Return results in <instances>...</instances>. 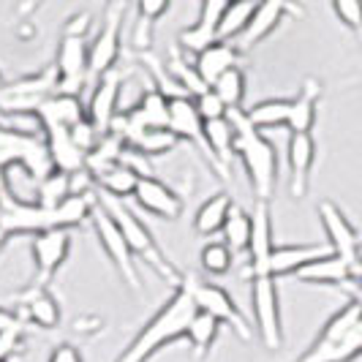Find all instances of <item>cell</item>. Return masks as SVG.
Instances as JSON below:
<instances>
[{
    "mask_svg": "<svg viewBox=\"0 0 362 362\" xmlns=\"http://www.w3.org/2000/svg\"><path fill=\"white\" fill-rule=\"evenodd\" d=\"M197 313L194 297L188 286L180 281V286L172 291V297L161 305V310L147 322L139 335L126 346V351L115 362H147L153 360L166 344H175L185 338V329Z\"/></svg>",
    "mask_w": 362,
    "mask_h": 362,
    "instance_id": "obj_1",
    "label": "cell"
},
{
    "mask_svg": "<svg viewBox=\"0 0 362 362\" xmlns=\"http://www.w3.org/2000/svg\"><path fill=\"white\" fill-rule=\"evenodd\" d=\"M229 123L235 128V158H240L251 180L254 202L270 204L275 185H278V150L262 131H256L248 123L245 109L229 112Z\"/></svg>",
    "mask_w": 362,
    "mask_h": 362,
    "instance_id": "obj_2",
    "label": "cell"
},
{
    "mask_svg": "<svg viewBox=\"0 0 362 362\" xmlns=\"http://www.w3.org/2000/svg\"><path fill=\"white\" fill-rule=\"evenodd\" d=\"M95 202H98V207H101V210H107L109 218L117 223L120 235L126 237L131 254L139 256L147 267H153V270H156V275H161L166 284H172V286L177 289V286H180V281H182V272L169 262V256L161 251V245H158L156 235L147 229L145 221L128 207V202L112 199V197L101 194V191H95Z\"/></svg>",
    "mask_w": 362,
    "mask_h": 362,
    "instance_id": "obj_3",
    "label": "cell"
},
{
    "mask_svg": "<svg viewBox=\"0 0 362 362\" xmlns=\"http://www.w3.org/2000/svg\"><path fill=\"white\" fill-rule=\"evenodd\" d=\"M357 357H362V313L357 300L349 297L294 362H354Z\"/></svg>",
    "mask_w": 362,
    "mask_h": 362,
    "instance_id": "obj_4",
    "label": "cell"
},
{
    "mask_svg": "<svg viewBox=\"0 0 362 362\" xmlns=\"http://www.w3.org/2000/svg\"><path fill=\"white\" fill-rule=\"evenodd\" d=\"M14 166L25 169V175L36 182L52 172L44 134H25L0 126V172H8Z\"/></svg>",
    "mask_w": 362,
    "mask_h": 362,
    "instance_id": "obj_5",
    "label": "cell"
},
{
    "mask_svg": "<svg viewBox=\"0 0 362 362\" xmlns=\"http://www.w3.org/2000/svg\"><path fill=\"white\" fill-rule=\"evenodd\" d=\"M182 284L191 291L197 310L218 319L221 325L232 327L240 341H251V338H254V329L248 325V319L243 316V310L237 308L232 294L223 289V286H218L213 281H204V278L194 275V272H182Z\"/></svg>",
    "mask_w": 362,
    "mask_h": 362,
    "instance_id": "obj_6",
    "label": "cell"
},
{
    "mask_svg": "<svg viewBox=\"0 0 362 362\" xmlns=\"http://www.w3.org/2000/svg\"><path fill=\"white\" fill-rule=\"evenodd\" d=\"M57 90V71L47 66L41 71L25 74L11 79L0 88V120L3 117H19V115H36V109L54 95Z\"/></svg>",
    "mask_w": 362,
    "mask_h": 362,
    "instance_id": "obj_7",
    "label": "cell"
},
{
    "mask_svg": "<svg viewBox=\"0 0 362 362\" xmlns=\"http://www.w3.org/2000/svg\"><path fill=\"white\" fill-rule=\"evenodd\" d=\"M251 310H254L256 335L262 346L278 351L284 346V316H281L278 278L272 272L251 278Z\"/></svg>",
    "mask_w": 362,
    "mask_h": 362,
    "instance_id": "obj_8",
    "label": "cell"
},
{
    "mask_svg": "<svg viewBox=\"0 0 362 362\" xmlns=\"http://www.w3.org/2000/svg\"><path fill=\"white\" fill-rule=\"evenodd\" d=\"M169 123V95L158 88V85H150L139 101L131 109L120 112L115 117V123L109 131H115L117 136H123L128 145L136 142L145 131H153V128H166Z\"/></svg>",
    "mask_w": 362,
    "mask_h": 362,
    "instance_id": "obj_9",
    "label": "cell"
},
{
    "mask_svg": "<svg viewBox=\"0 0 362 362\" xmlns=\"http://www.w3.org/2000/svg\"><path fill=\"white\" fill-rule=\"evenodd\" d=\"M128 6L123 0L109 3L104 11V25L90 44V76L101 79L104 74L117 69V60L123 54V22H126Z\"/></svg>",
    "mask_w": 362,
    "mask_h": 362,
    "instance_id": "obj_10",
    "label": "cell"
},
{
    "mask_svg": "<svg viewBox=\"0 0 362 362\" xmlns=\"http://www.w3.org/2000/svg\"><path fill=\"white\" fill-rule=\"evenodd\" d=\"M57 229L54 226V210H47L36 202L19 199L17 194H8L0 199V232L8 237L30 235L36 237L41 232Z\"/></svg>",
    "mask_w": 362,
    "mask_h": 362,
    "instance_id": "obj_11",
    "label": "cell"
},
{
    "mask_svg": "<svg viewBox=\"0 0 362 362\" xmlns=\"http://www.w3.org/2000/svg\"><path fill=\"white\" fill-rule=\"evenodd\" d=\"M319 218H322V226H325L327 245L335 256H341L344 262H349L354 270L360 272L362 267V240L360 232L351 226V221L346 218V213L335 204V202H319Z\"/></svg>",
    "mask_w": 362,
    "mask_h": 362,
    "instance_id": "obj_12",
    "label": "cell"
},
{
    "mask_svg": "<svg viewBox=\"0 0 362 362\" xmlns=\"http://www.w3.org/2000/svg\"><path fill=\"white\" fill-rule=\"evenodd\" d=\"M90 223H93L95 237H98V243H101V248H104V254H107L109 262L115 264V270L123 275V281H126L134 291L142 289V284H139V272H136V262H134V254H131V248H128L126 237L120 235L117 223H115V221L109 218L107 210H101V207H95Z\"/></svg>",
    "mask_w": 362,
    "mask_h": 362,
    "instance_id": "obj_13",
    "label": "cell"
},
{
    "mask_svg": "<svg viewBox=\"0 0 362 362\" xmlns=\"http://www.w3.org/2000/svg\"><path fill=\"white\" fill-rule=\"evenodd\" d=\"M71 254V235L63 229H49L41 232L30 240V256H33V286L49 289V284L54 281L57 270L66 264V259Z\"/></svg>",
    "mask_w": 362,
    "mask_h": 362,
    "instance_id": "obj_14",
    "label": "cell"
},
{
    "mask_svg": "<svg viewBox=\"0 0 362 362\" xmlns=\"http://www.w3.org/2000/svg\"><path fill=\"white\" fill-rule=\"evenodd\" d=\"M166 128H169L180 142H191V145L202 153V158L218 172V163H216V158H213V153H210V147H207V139H204V120H202L199 112H197L194 98H188V95H182V93H172V95H169V123H166ZM218 175H221V172H218Z\"/></svg>",
    "mask_w": 362,
    "mask_h": 362,
    "instance_id": "obj_15",
    "label": "cell"
},
{
    "mask_svg": "<svg viewBox=\"0 0 362 362\" xmlns=\"http://www.w3.org/2000/svg\"><path fill=\"white\" fill-rule=\"evenodd\" d=\"M300 14H303V8L291 6V3H256L254 17L248 22L245 33L235 41V47L240 52H248V49L259 47L267 36H272L286 17H300Z\"/></svg>",
    "mask_w": 362,
    "mask_h": 362,
    "instance_id": "obj_16",
    "label": "cell"
},
{
    "mask_svg": "<svg viewBox=\"0 0 362 362\" xmlns=\"http://www.w3.org/2000/svg\"><path fill=\"white\" fill-rule=\"evenodd\" d=\"M226 3L223 0H204L199 6V17L197 22H191L188 28H182L180 36H177V44H180L182 52L197 54L210 49L213 44H218V22H221V14H223Z\"/></svg>",
    "mask_w": 362,
    "mask_h": 362,
    "instance_id": "obj_17",
    "label": "cell"
},
{
    "mask_svg": "<svg viewBox=\"0 0 362 362\" xmlns=\"http://www.w3.org/2000/svg\"><path fill=\"white\" fill-rule=\"evenodd\" d=\"M120 88H123V74L117 71V69L104 74L93 85L90 101H88V120L101 134H107L112 123H115V117L120 115V109H117V104H120Z\"/></svg>",
    "mask_w": 362,
    "mask_h": 362,
    "instance_id": "obj_18",
    "label": "cell"
},
{
    "mask_svg": "<svg viewBox=\"0 0 362 362\" xmlns=\"http://www.w3.org/2000/svg\"><path fill=\"white\" fill-rule=\"evenodd\" d=\"M286 163H289V194L294 199H300L308 191L310 172H313V163H316V139H313V134H289Z\"/></svg>",
    "mask_w": 362,
    "mask_h": 362,
    "instance_id": "obj_19",
    "label": "cell"
},
{
    "mask_svg": "<svg viewBox=\"0 0 362 362\" xmlns=\"http://www.w3.org/2000/svg\"><path fill=\"white\" fill-rule=\"evenodd\" d=\"M134 199L145 213L163 218V221H177L182 216V207H185L180 194L175 188H169L166 182H161L158 177H142Z\"/></svg>",
    "mask_w": 362,
    "mask_h": 362,
    "instance_id": "obj_20",
    "label": "cell"
},
{
    "mask_svg": "<svg viewBox=\"0 0 362 362\" xmlns=\"http://www.w3.org/2000/svg\"><path fill=\"white\" fill-rule=\"evenodd\" d=\"M19 300V308H22V319L28 322V325H36L41 329H54V327H60V319H63V313H60V303H57V297H54L49 289H41V286H28L25 291H19L17 294Z\"/></svg>",
    "mask_w": 362,
    "mask_h": 362,
    "instance_id": "obj_21",
    "label": "cell"
},
{
    "mask_svg": "<svg viewBox=\"0 0 362 362\" xmlns=\"http://www.w3.org/2000/svg\"><path fill=\"white\" fill-rule=\"evenodd\" d=\"M357 275H360V272L335 254L322 256V259L305 264L303 270L294 272V278H297L300 284H308V286H338V289L349 286Z\"/></svg>",
    "mask_w": 362,
    "mask_h": 362,
    "instance_id": "obj_22",
    "label": "cell"
},
{
    "mask_svg": "<svg viewBox=\"0 0 362 362\" xmlns=\"http://www.w3.org/2000/svg\"><path fill=\"white\" fill-rule=\"evenodd\" d=\"M36 117L38 123H41V134L49 131V128H74L79 120L88 117V107L76 95H60V93H54V95H49L36 109Z\"/></svg>",
    "mask_w": 362,
    "mask_h": 362,
    "instance_id": "obj_23",
    "label": "cell"
},
{
    "mask_svg": "<svg viewBox=\"0 0 362 362\" xmlns=\"http://www.w3.org/2000/svg\"><path fill=\"white\" fill-rule=\"evenodd\" d=\"M332 254L327 243H297V245H275L270 256V270L275 278H286L303 270L305 264Z\"/></svg>",
    "mask_w": 362,
    "mask_h": 362,
    "instance_id": "obj_24",
    "label": "cell"
},
{
    "mask_svg": "<svg viewBox=\"0 0 362 362\" xmlns=\"http://www.w3.org/2000/svg\"><path fill=\"white\" fill-rule=\"evenodd\" d=\"M240 54L243 52L237 49L232 41H218L210 49H204V52H199L194 57V71L199 74V79L207 88H213L223 74L237 69Z\"/></svg>",
    "mask_w": 362,
    "mask_h": 362,
    "instance_id": "obj_25",
    "label": "cell"
},
{
    "mask_svg": "<svg viewBox=\"0 0 362 362\" xmlns=\"http://www.w3.org/2000/svg\"><path fill=\"white\" fill-rule=\"evenodd\" d=\"M44 142H47V153H49V163L57 172H66V175H76L85 169L88 156L74 145L69 128H49L44 131Z\"/></svg>",
    "mask_w": 362,
    "mask_h": 362,
    "instance_id": "obj_26",
    "label": "cell"
},
{
    "mask_svg": "<svg viewBox=\"0 0 362 362\" xmlns=\"http://www.w3.org/2000/svg\"><path fill=\"white\" fill-rule=\"evenodd\" d=\"M319 98H322V82L316 76H308L303 82L300 93L291 98L289 109V134H310L316 126V109H319Z\"/></svg>",
    "mask_w": 362,
    "mask_h": 362,
    "instance_id": "obj_27",
    "label": "cell"
},
{
    "mask_svg": "<svg viewBox=\"0 0 362 362\" xmlns=\"http://www.w3.org/2000/svg\"><path fill=\"white\" fill-rule=\"evenodd\" d=\"M232 210H235V202H232L229 194H223V191L213 194V197L197 210V216H194V232L202 237L221 235L223 226H226V221H229V216H232Z\"/></svg>",
    "mask_w": 362,
    "mask_h": 362,
    "instance_id": "obj_28",
    "label": "cell"
},
{
    "mask_svg": "<svg viewBox=\"0 0 362 362\" xmlns=\"http://www.w3.org/2000/svg\"><path fill=\"white\" fill-rule=\"evenodd\" d=\"M218 335H221V322L213 319V316H207V313H202V310H197L188 329H185V341L191 346V357L194 360H204L210 354V349L216 346Z\"/></svg>",
    "mask_w": 362,
    "mask_h": 362,
    "instance_id": "obj_29",
    "label": "cell"
},
{
    "mask_svg": "<svg viewBox=\"0 0 362 362\" xmlns=\"http://www.w3.org/2000/svg\"><path fill=\"white\" fill-rule=\"evenodd\" d=\"M139 180H142V177H139L134 169H128L126 163H117V166H112V169H107L104 175L95 177V188H98L101 194L112 197V199L126 202L128 197L136 194Z\"/></svg>",
    "mask_w": 362,
    "mask_h": 362,
    "instance_id": "obj_30",
    "label": "cell"
},
{
    "mask_svg": "<svg viewBox=\"0 0 362 362\" xmlns=\"http://www.w3.org/2000/svg\"><path fill=\"white\" fill-rule=\"evenodd\" d=\"M98 191V188H95ZM98 202H95V194H88V197H76L71 194L63 204L54 207V226L63 229V232H71L76 226H82L85 221H90L93 213H95Z\"/></svg>",
    "mask_w": 362,
    "mask_h": 362,
    "instance_id": "obj_31",
    "label": "cell"
},
{
    "mask_svg": "<svg viewBox=\"0 0 362 362\" xmlns=\"http://www.w3.org/2000/svg\"><path fill=\"white\" fill-rule=\"evenodd\" d=\"M291 98H267L259 101L251 109H245V117L256 131H267V128H281L289 123Z\"/></svg>",
    "mask_w": 362,
    "mask_h": 362,
    "instance_id": "obj_32",
    "label": "cell"
},
{
    "mask_svg": "<svg viewBox=\"0 0 362 362\" xmlns=\"http://www.w3.org/2000/svg\"><path fill=\"white\" fill-rule=\"evenodd\" d=\"M223 245L232 251V254H248V248H251V237H254V218L251 213H245L243 207H237L232 210V216L226 221V226H223Z\"/></svg>",
    "mask_w": 362,
    "mask_h": 362,
    "instance_id": "obj_33",
    "label": "cell"
},
{
    "mask_svg": "<svg viewBox=\"0 0 362 362\" xmlns=\"http://www.w3.org/2000/svg\"><path fill=\"white\" fill-rule=\"evenodd\" d=\"M256 3H226L223 14H221V22H218V38L221 41H232L235 44L237 38L245 33L248 22L254 17Z\"/></svg>",
    "mask_w": 362,
    "mask_h": 362,
    "instance_id": "obj_34",
    "label": "cell"
},
{
    "mask_svg": "<svg viewBox=\"0 0 362 362\" xmlns=\"http://www.w3.org/2000/svg\"><path fill=\"white\" fill-rule=\"evenodd\" d=\"M69 197H71V175H66V172L52 169L47 177L36 182V204L47 207V210H54Z\"/></svg>",
    "mask_w": 362,
    "mask_h": 362,
    "instance_id": "obj_35",
    "label": "cell"
},
{
    "mask_svg": "<svg viewBox=\"0 0 362 362\" xmlns=\"http://www.w3.org/2000/svg\"><path fill=\"white\" fill-rule=\"evenodd\" d=\"M180 139L169 131V128H153V131H145L136 142H131L134 150H139L147 158H161V156H169L172 150H177Z\"/></svg>",
    "mask_w": 362,
    "mask_h": 362,
    "instance_id": "obj_36",
    "label": "cell"
},
{
    "mask_svg": "<svg viewBox=\"0 0 362 362\" xmlns=\"http://www.w3.org/2000/svg\"><path fill=\"white\" fill-rule=\"evenodd\" d=\"M213 90H216L218 98L226 104L229 112L243 109V101H245V74H243V69L237 66L232 71H226L216 85H213Z\"/></svg>",
    "mask_w": 362,
    "mask_h": 362,
    "instance_id": "obj_37",
    "label": "cell"
},
{
    "mask_svg": "<svg viewBox=\"0 0 362 362\" xmlns=\"http://www.w3.org/2000/svg\"><path fill=\"white\" fill-rule=\"evenodd\" d=\"M199 262H202V270L207 272L210 278H221V275H226V272L232 270L235 254L223 245V240H213V243H207L202 248Z\"/></svg>",
    "mask_w": 362,
    "mask_h": 362,
    "instance_id": "obj_38",
    "label": "cell"
},
{
    "mask_svg": "<svg viewBox=\"0 0 362 362\" xmlns=\"http://www.w3.org/2000/svg\"><path fill=\"white\" fill-rule=\"evenodd\" d=\"M194 104H197V112H199V117L204 120V123H216V120L229 117V109H226V104L218 98L213 88H207L202 95H197Z\"/></svg>",
    "mask_w": 362,
    "mask_h": 362,
    "instance_id": "obj_39",
    "label": "cell"
},
{
    "mask_svg": "<svg viewBox=\"0 0 362 362\" xmlns=\"http://www.w3.org/2000/svg\"><path fill=\"white\" fill-rule=\"evenodd\" d=\"M335 17L344 22V28H349L354 36L362 41V3L360 0H335L332 3Z\"/></svg>",
    "mask_w": 362,
    "mask_h": 362,
    "instance_id": "obj_40",
    "label": "cell"
},
{
    "mask_svg": "<svg viewBox=\"0 0 362 362\" xmlns=\"http://www.w3.org/2000/svg\"><path fill=\"white\" fill-rule=\"evenodd\" d=\"M69 134H71V139H74V145L79 147L85 156H90L93 150H95V145H98V139L104 136L98 128L93 126L90 120L85 117V120H79L74 128H69Z\"/></svg>",
    "mask_w": 362,
    "mask_h": 362,
    "instance_id": "obj_41",
    "label": "cell"
},
{
    "mask_svg": "<svg viewBox=\"0 0 362 362\" xmlns=\"http://www.w3.org/2000/svg\"><path fill=\"white\" fill-rule=\"evenodd\" d=\"M90 28H93V14H90V11H79V14H74V17L66 22V28H63V36L88 38Z\"/></svg>",
    "mask_w": 362,
    "mask_h": 362,
    "instance_id": "obj_42",
    "label": "cell"
},
{
    "mask_svg": "<svg viewBox=\"0 0 362 362\" xmlns=\"http://www.w3.org/2000/svg\"><path fill=\"white\" fill-rule=\"evenodd\" d=\"M131 41H134V49L147 52V49H150V44H153V22L145 19V17H136V25H134Z\"/></svg>",
    "mask_w": 362,
    "mask_h": 362,
    "instance_id": "obj_43",
    "label": "cell"
},
{
    "mask_svg": "<svg viewBox=\"0 0 362 362\" xmlns=\"http://www.w3.org/2000/svg\"><path fill=\"white\" fill-rule=\"evenodd\" d=\"M166 11H169V3L166 0H139V6H136V17H145L150 22L161 19Z\"/></svg>",
    "mask_w": 362,
    "mask_h": 362,
    "instance_id": "obj_44",
    "label": "cell"
},
{
    "mask_svg": "<svg viewBox=\"0 0 362 362\" xmlns=\"http://www.w3.org/2000/svg\"><path fill=\"white\" fill-rule=\"evenodd\" d=\"M49 362H85L82 357V351H79V346L76 344H57L52 349V354H49Z\"/></svg>",
    "mask_w": 362,
    "mask_h": 362,
    "instance_id": "obj_45",
    "label": "cell"
},
{
    "mask_svg": "<svg viewBox=\"0 0 362 362\" xmlns=\"http://www.w3.org/2000/svg\"><path fill=\"white\" fill-rule=\"evenodd\" d=\"M28 322L19 316L17 310H8L0 305V332H25Z\"/></svg>",
    "mask_w": 362,
    "mask_h": 362,
    "instance_id": "obj_46",
    "label": "cell"
},
{
    "mask_svg": "<svg viewBox=\"0 0 362 362\" xmlns=\"http://www.w3.org/2000/svg\"><path fill=\"white\" fill-rule=\"evenodd\" d=\"M11 194V188H8V175L6 172H0V199L3 197H8Z\"/></svg>",
    "mask_w": 362,
    "mask_h": 362,
    "instance_id": "obj_47",
    "label": "cell"
},
{
    "mask_svg": "<svg viewBox=\"0 0 362 362\" xmlns=\"http://www.w3.org/2000/svg\"><path fill=\"white\" fill-rule=\"evenodd\" d=\"M6 243H8V237H6V235H3V232H0V251L6 248Z\"/></svg>",
    "mask_w": 362,
    "mask_h": 362,
    "instance_id": "obj_48",
    "label": "cell"
},
{
    "mask_svg": "<svg viewBox=\"0 0 362 362\" xmlns=\"http://www.w3.org/2000/svg\"><path fill=\"white\" fill-rule=\"evenodd\" d=\"M3 85H6V82H3V74H0V88H3Z\"/></svg>",
    "mask_w": 362,
    "mask_h": 362,
    "instance_id": "obj_49",
    "label": "cell"
},
{
    "mask_svg": "<svg viewBox=\"0 0 362 362\" xmlns=\"http://www.w3.org/2000/svg\"><path fill=\"white\" fill-rule=\"evenodd\" d=\"M6 362H11V360H6Z\"/></svg>",
    "mask_w": 362,
    "mask_h": 362,
    "instance_id": "obj_50",
    "label": "cell"
}]
</instances>
